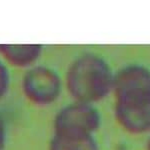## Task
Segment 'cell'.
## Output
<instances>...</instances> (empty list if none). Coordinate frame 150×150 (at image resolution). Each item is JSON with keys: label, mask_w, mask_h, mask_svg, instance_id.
<instances>
[{"label": "cell", "mask_w": 150, "mask_h": 150, "mask_svg": "<svg viewBox=\"0 0 150 150\" xmlns=\"http://www.w3.org/2000/svg\"><path fill=\"white\" fill-rule=\"evenodd\" d=\"M48 150H100L94 135H68L53 133Z\"/></svg>", "instance_id": "7"}, {"label": "cell", "mask_w": 150, "mask_h": 150, "mask_svg": "<svg viewBox=\"0 0 150 150\" xmlns=\"http://www.w3.org/2000/svg\"><path fill=\"white\" fill-rule=\"evenodd\" d=\"M146 150H150V135L147 139V142H146Z\"/></svg>", "instance_id": "10"}, {"label": "cell", "mask_w": 150, "mask_h": 150, "mask_svg": "<svg viewBox=\"0 0 150 150\" xmlns=\"http://www.w3.org/2000/svg\"><path fill=\"white\" fill-rule=\"evenodd\" d=\"M7 144V125L4 116L0 112V150H5Z\"/></svg>", "instance_id": "9"}, {"label": "cell", "mask_w": 150, "mask_h": 150, "mask_svg": "<svg viewBox=\"0 0 150 150\" xmlns=\"http://www.w3.org/2000/svg\"><path fill=\"white\" fill-rule=\"evenodd\" d=\"M150 90V68L142 63H128L114 71L112 93L122 94Z\"/></svg>", "instance_id": "5"}, {"label": "cell", "mask_w": 150, "mask_h": 150, "mask_svg": "<svg viewBox=\"0 0 150 150\" xmlns=\"http://www.w3.org/2000/svg\"><path fill=\"white\" fill-rule=\"evenodd\" d=\"M63 79L54 68L35 64L26 69L21 79L23 95L37 106H49L59 99L63 89Z\"/></svg>", "instance_id": "2"}, {"label": "cell", "mask_w": 150, "mask_h": 150, "mask_svg": "<svg viewBox=\"0 0 150 150\" xmlns=\"http://www.w3.org/2000/svg\"><path fill=\"white\" fill-rule=\"evenodd\" d=\"M102 117L94 104L72 101L62 106L53 118V133L68 135H94Z\"/></svg>", "instance_id": "3"}, {"label": "cell", "mask_w": 150, "mask_h": 150, "mask_svg": "<svg viewBox=\"0 0 150 150\" xmlns=\"http://www.w3.org/2000/svg\"><path fill=\"white\" fill-rule=\"evenodd\" d=\"M114 70L102 55L84 52L70 62L63 84L74 101L94 104L112 93Z\"/></svg>", "instance_id": "1"}, {"label": "cell", "mask_w": 150, "mask_h": 150, "mask_svg": "<svg viewBox=\"0 0 150 150\" xmlns=\"http://www.w3.org/2000/svg\"><path fill=\"white\" fill-rule=\"evenodd\" d=\"M11 85V73L9 66L0 58V100L5 97Z\"/></svg>", "instance_id": "8"}, {"label": "cell", "mask_w": 150, "mask_h": 150, "mask_svg": "<svg viewBox=\"0 0 150 150\" xmlns=\"http://www.w3.org/2000/svg\"><path fill=\"white\" fill-rule=\"evenodd\" d=\"M114 117L130 134L150 133V90L123 94L114 97Z\"/></svg>", "instance_id": "4"}, {"label": "cell", "mask_w": 150, "mask_h": 150, "mask_svg": "<svg viewBox=\"0 0 150 150\" xmlns=\"http://www.w3.org/2000/svg\"><path fill=\"white\" fill-rule=\"evenodd\" d=\"M43 49L44 46L38 43L0 44V56L8 66L28 69L37 63Z\"/></svg>", "instance_id": "6"}]
</instances>
